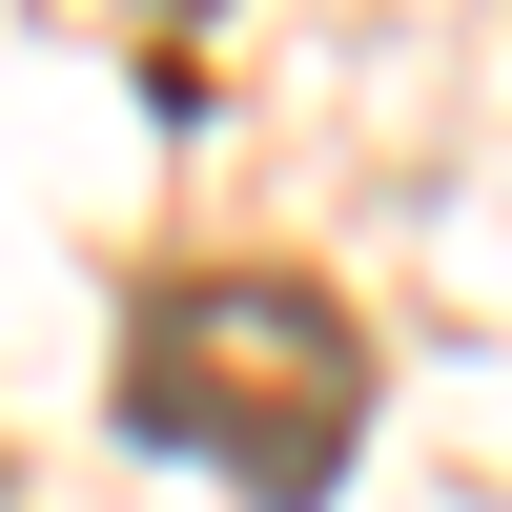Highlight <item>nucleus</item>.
<instances>
[{
	"mask_svg": "<svg viewBox=\"0 0 512 512\" xmlns=\"http://www.w3.org/2000/svg\"><path fill=\"white\" fill-rule=\"evenodd\" d=\"M123 431L205 451L246 512H308L369 431V328L308 267H185V287L123 308Z\"/></svg>",
	"mask_w": 512,
	"mask_h": 512,
	"instance_id": "nucleus-1",
	"label": "nucleus"
},
{
	"mask_svg": "<svg viewBox=\"0 0 512 512\" xmlns=\"http://www.w3.org/2000/svg\"><path fill=\"white\" fill-rule=\"evenodd\" d=\"M185 21H205V0H185Z\"/></svg>",
	"mask_w": 512,
	"mask_h": 512,
	"instance_id": "nucleus-2",
	"label": "nucleus"
}]
</instances>
